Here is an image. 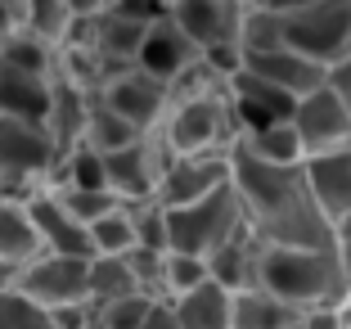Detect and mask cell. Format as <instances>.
I'll return each instance as SVG.
<instances>
[{
  "instance_id": "cell-1",
  "label": "cell",
  "mask_w": 351,
  "mask_h": 329,
  "mask_svg": "<svg viewBox=\"0 0 351 329\" xmlns=\"http://www.w3.org/2000/svg\"><path fill=\"white\" fill-rule=\"evenodd\" d=\"M230 163H234V190L243 198L248 226L270 248H333L338 244V226L324 216V207L311 194L306 167L261 163V158L248 154L243 135H239Z\"/></svg>"
},
{
  "instance_id": "cell-2",
  "label": "cell",
  "mask_w": 351,
  "mask_h": 329,
  "mask_svg": "<svg viewBox=\"0 0 351 329\" xmlns=\"http://www.w3.org/2000/svg\"><path fill=\"white\" fill-rule=\"evenodd\" d=\"M261 288L293 302L298 311L347 307L351 302V275H347L338 244L333 248H270L266 244Z\"/></svg>"
},
{
  "instance_id": "cell-3",
  "label": "cell",
  "mask_w": 351,
  "mask_h": 329,
  "mask_svg": "<svg viewBox=\"0 0 351 329\" xmlns=\"http://www.w3.org/2000/svg\"><path fill=\"white\" fill-rule=\"evenodd\" d=\"M239 135H243V126H239V113H234L230 91L171 104V113H167V122H162V140L171 144L176 158L234 154Z\"/></svg>"
},
{
  "instance_id": "cell-4",
  "label": "cell",
  "mask_w": 351,
  "mask_h": 329,
  "mask_svg": "<svg viewBox=\"0 0 351 329\" xmlns=\"http://www.w3.org/2000/svg\"><path fill=\"white\" fill-rule=\"evenodd\" d=\"M248 212H243V198H239L234 181L226 190H217L203 203L189 207H167V230H171V253H194V258H212L221 244L243 230Z\"/></svg>"
},
{
  "instance_id": "cell-5",
  "label": "cell",
  "mask_w": 351,
  "mask_h": 329,
  "mask_svg": "<svg viewBox=\"0 0 351 329\" xmlns=\"http://www.w3.org/2000/svg\"><path fill=\"white\" fill-rule=\"evenodd\" d=\"M284 45L306 54L320 68L351 59V0H315L298 14H284Z\"/></svg>"
},
{
  "instance_id": "cell-6",
  "label": "cell",
  "mask_w": 351,
  "mask_h": 329,
  "mask_svg": "<svg viewBox=\"0 0 351 329\" xmlns=\"http://www.w3.org/2000/svg\"><path fill=\"white\" fill-rule=\"evenodd\" d=\"M14 293H23L27 302L54 311L73 307V302H90V258H59V253H41L36 262L19 271Z\"/></svg>"
},
{
  "instance_id": "cell-7",
  "label": "cell",
  "mask_w": 351,
  "mask_h": 329,
  "mask_svg": "<svg viewBox=\"0 0 351 329\" xmlns=\"http://www.w3.org/2000/svg\"><path fill=\"white\" fill-rule=\"evenodd\" d=\"M108 163V190H113L122 203H140V198H158L167 167L176 163L171 144L162 140V131L135 140L131 149H117V154L104 158Z\"/></svg>"
},
{
  "instance_id": "cell-8",
  "label": "cell",
  "mask_w": 351,
  "mask_h": 329,
  "mask_svg": "<svg viewBox=\"0 0 351 329\" xmlns=\"http://www.w3.org/2000/svg\"><path fill=\"white\" fill-rule=\"evenodd\" d=\"M248 0H171V23L198 45V54L221 45H243Z\"/></svg>"
},
{
  "instance_id": "cell-9",
  "label": "cell",
  "mask_w": 351,
  "mask_h": 329,
  "mask_svg": "<svg viewBox=\"0 0 351 329\" xmlns=\"http://www.w3.org/2000/svg\"><path fill=\"white\" fill-rule=\"evenodd\" d=\"M99 100L113 109V113H122L126 122L135 126V131H145V135H154V131H162V122H167V113H171V91H167L158 77H149V72H140V68H126V72H117L113 82L99 91Z\"/></svg>"
},
{
  "instance_id": "cell-10",
  "label": "cell",
  "mask_w": 351,
  "mask_h": 329,
  "mask_svg": "<svg viewBox=\"0 0 351 329\" xmlns=\"http://www.w3.org/2000/svg\"><path fill=\"white\" fill-rule=\"evenodd\" d=\"M234 181V163L230 154H198V158H176L167 167L162 185H158V203L162 207H189L212 198Z\"/></svg>"
},
{
  "instance_id": "cell-11",
  "label": "cell",
  "mask_w": 351,
  "mask_h": 329,
  "mask_svg": "<svg viewBox=\"0 0 351 329\" xmlns=\"http://www.w3.org/2000/svg\"><path fill=\"white\" fill-rule=\"evenodd\" d=\"M293 126H298L302 144H306V158L351 149V113H347V104H342L329 86L315 91V95H306V100H298Z\"/></svg>"
},
{
  "instance_id": "cell-12",
  "label": "cell",
  "mask_w": 351,
  "mask_h": 329,
  "mask_svg": "<svg viewBox=\"0 0 351 329\" xmlns=\"http://www.w3.org/2000/svg\"><path fill=\"white\" fill-rule=\"evenodd\" d=\"M0 167H5V172H19V176L50 181V172L59 167V144L45 131V122L0 117Z\"/></svg>"
},
{
  "instance_id": "cell-13",
  "label": "cell",
  "mask_w": 351,
  "mask_h": 329,
  "mask_svg": "<svg viewBox=\"0 0 351 329\" xmlns=\"http://www.w3.org/2000/svg\"><path fill=\"white\" fill-rule=\"evenodd\" d=\"M230 100H234L243 135L266 131V126H279V122H293V113H298V100H293L289 91L270 86L266 77H257V72H248V68L239 72V77H230Z\"/></svg>"
},
{
  "instance_id": "cell-14",
  "label": "cell",
  "mask_w": 351,
  "mask_h": 329,
  "mask_svg": "<svg viewBox=\"0 0 351 329\" xmlns=\"http://www.w3.org/2000/svg\"><path fill=\"white\" fill-rule=\"evenodd\" d=\"M32 212V226L41 235L45 253H59V258H95V244H90V226H82L68 207L59 203V194H36L27 203Z\"/></svg>"
},
{
  "instance_id": "cell-15",
  "label": "cell",
  "mask_w": 351,
  "mask_h": 329,
  "mask_svg": "<svg viewBox=\"0 0 351 329\" xmlns=\"http://www.w3.org/2000/svg\"><path fill=\"white\" fill-rule=\"evenodd\" d=\"M243 68L257 72V77H266L270 86H279V91H289L293 100H306V95L324 91L329 86V68H320V63H311L306 54L298 50H270V54H243Z\"/></svg>"
},
{
  "instance_id": "cell-16",
  "label": "cell",
  "mask_w": 351,
  "mask_h": 329,
  "mask_svg": "<svg viewBox=\"0 0 351 329\" xmlns=\"http://www.w3.org/2000/svg\"><path fill=\"white\" fill-rule=\"evenodd\" d=\"M261 258H266V239L243 221V230L230 244H221L207 258V266H212V280L226 284L230 293H248V288H261Z\"/></svg>"
},
{
  "instance_id": "cell-17",
  "label": "cell",
  "mask_w": 351,
  "mask_h": 329,
  "mask_svg": "<svg viewBox=\"0 0 351 329\" xmlns=\"http://www.w3.org/2000/svg\"><path fill=\"white\" fill-rule=\"evenodd\" d=\"M194 59H198V45L189 41L171 19H162V23H154V27L145 32V45H140V54H135V68L149 72V77H158L162 86H171Z\"/></svg>"
},
{
  "instance_id": "cell-18",
  "label": "cell",
  "mask_w": 351,
  "mask_h": 329,
  "mask_svg": "<svg viewBox=\"0 0 351 329\" xmlns=\"http://www.w3.org/2000/svg\"><path fill=\"white\" fill-rule=\"evenodd\" d=\"M306 181H311L315 203L324 207V216L333 226H347L351 221V149L306 158Z\"/></svg>"
},
{
  "instance_id": "cell-19",
  "label": "cell",
  "mask_w": 351,
  "mask_h": 329,
  "mask_svg": "<svg viewBox=\"0 0 351 329\" xmlns=\"http://www.w3.org/2000/svg\"><path fill=\"white\" fill-rule=\"evenodd\" d=\"M50 95H54V77H41V72H27V68H19V63L0 59V117L45 122Z\"/></svg>"
},
{
  "instance_id": "cell-20",
  "label": "cell",
  "mask_w": 351,
  "mask_h": 329,
  "mask_svg": "<svg viewBox=\"0 0 351 329\" xmlns=\"http://www.w3.org/2000/svg\"><path fill=\"white\" fill-rule=\"evenodd\" d=\"M90 104L95 95L82 86L54 77V95H50V113H45V131L59 144V158L73 154L77 144H86V122H90Z\"/></svg>"
},
{
  "instance_id": "cell-21",
  "label": "cell",
  "mask_w": 351,
  "mask_h": 329,
  "mask_svg": "<svg viewBox=\"0 0 351 329\" xmlns=\"http://www.w3.org/2000/svg\"><path fill=\"white\" fill-rule=\"evenodd\" d=\"M171 311L180 320V329H234V293L217 280H207L194 293L176 298Z\"/></svg>"
},
{
  "instance_id": "cell-22",
  "label": "cell",
  "mask_w": 351,
  "mask_h": 329,
  "mask_svg": "<svg viewBox=\"0 0 351 329\" xmlns=\"http://www.w3.org/2000/svg\"><path fill=\"white\" fill-rule=\"evenodd\" d=\"M145 23H131L122 19L117 10H104L99 19H90V36H95V50L104 54V59L113 63L117 72L135 68V54H140V45H145Z\"/></svg>"
},
{
  "instance_id": "cell-23",
  "label": "cell",
  "mask_w": 351,
  "mask_h": 329,
  "mask_svg": "<svg viewBox=\"0 0 351 329\" xmlns=\"http://www.w3.org/2000/svg\"><path fill=\"white\" fill-rule=\"evenodd\" d=\"M302 316L293 302L275 298L266 288H248L234 293V329H302Z\"/></svg>"
},
{
  "instance_id": "cell-24",
  "label": "cell",
  "mask_w": 351,
  "mask_h": 329,
  "mask_svg": "<svg viewBox=\"0 0 351 329\" xmlns=\"http://www.w3.org/2000/svg\"><path fill=\"white\" fill-rule=\"evenodd\" d=\"M45 248H41V235L32 226V212L27 203H14V198H0V258L14 262V266H27L36 262Z\"/></svg>"
},
{
  "instance_id": "cell-25",
  "label": "cell",
  "mask_w": 351,
  "mask_h": 329,
  "mask_svg": "<svg viewBox=\"0 0 351 329\" xmlns=\"http://www.w3.org/2000/svg\"><path fill=\"white\" fill-rule=\"evenodd\" d=\"M243 144H248L252 158H261V163H270V167H306V144H302V135H298L293 122L252 131V135H243Z\"/></svg>"
},
{
  "instance_id": "cell-26",
  "label": "cell",
  "mask_w": 351,
  "mask_h": 329,
  "mask_svg": "<svg viewBox=\"0 0 351 329\" xmlns=\"http://www.w3.org/2000/svg\"><path fill=\"white\" fill-rule=\"evenodd\" d=\"M135 140H145V131H135L122 113H113V109L95 95L90 122H86V144H90V149H99V154L108 158V154H117V149H131Z\"/></svg>"
},
{
  "instance_id": "cell-27",
  "label": "cell",
  "mask_w": 351,
  "mask_h": 329,
  "mask_svg": "<svg viewBox=\"0 0 351 329\" xmlns=\"http://www.w3.org/2000/svg\"><path fill=\"white\" fill-rule=\"evenodd\" d=\"M126 293H145L135 280L126 258H90V307H108V302L126 298Z\"/></svg>"
},
{
  "instance_id": "cell-28",
  "label": "cell",
  "mask_w": 351,
  "mask_h": 329,
  "mask_svg": "<svg viewBox=\"0 0 351 329\" xmlns=\"http://www.w3.org/2000/svg\"><path fill=\"white\" fill-rule=\"evenodd\" d=\"M77 19L63 0H27V14H23V32L41 36L50 50H63V41L73 36Z\"/></svg>"
},
{
  "instance_id": "cell-29",
  "label": "cell",
  "mask_w": 351,
  "mask_h": 329,
  "mask_svg": "<svg viewBox=\"0 0 351 329\" xmlns=\"http://www.w3.org/2000/svg\"><path fill=\"white\" fill-rule=\"evenodd\" d=\"M90 244H95V258H126L131 248H140L131 212H126V207H117V212L99 216V221L90 226Z\"/></svg>"
},
{
  "instance_id": "cell-30",
  "label": "cell",
  "mask_w": 351,
  "mask_h": 329,
  "mask_svg": "<svg viewBox=\"0 0 351 329\" xmlns=\"http://www.w3.org/2000/svg\"><path fill=\"white\" fill-rule=\"evenodd\" d=\"M270 50H284V14L248 5V19H243V54H270Z\"/></svg>"
},
{
  "instance_id": "cell-31",
  "label": "cell",
  "mask_w": 351,
  "mask_h": 329,
  "mask_svg": "<svg viewBox=\"0 0 351 329\" xmlns=\"http://www.w3.org/2000/svg\"><path fill=\"white\" fill-rule=\"evenodd\" d=\"M135 221V239L140 248H171V230H167V207L158 198H140V203H122Z\"/></svg>"
},
{
  "instance_id": "cell-32",
  "label": "cell",
  "mask_w": 351,
  "mask_h": 329,
  "mask_svg": "<svg viewBox=\"0 0 351 329\" xmlns=\"http://www.w3.org/2000/svg\"><path fill=\"white\" fill-rule=\"evenodd\" d=\"M212 280V266L207 258H194V253H167V302L194 293L198 284Z\"/></svg>"
},
{
  "instance_id": "cell-33",
  "label": "cell",
  "mask_w": 351,
  "mask_h": 329,
  "mask_svg": "<svg viewBox=\"0 0 351 329\" xmlns=\"http://www.w3.org/2000/svg\"><path fill=\"white\" fill-rule=\"evenodd\" d=\"M50 194H59V203L68 207L82 226H95L99 216H108V212L122 207V198H117L113 190H50Z\"/></svg>"
},
{
  "instance_id": "cell-34",
  "label": "cell",
  "mask_w": 351,
  "mask_h": 329,
  "mask_svg": "<svg viewBox=\"0 0 351 329\" xmlns=\"http://www.w3.org/2000/svg\"><path fill=\"white\" fill-rule=\"evenodd\" d=\"M158 307H162V302L149 298V293H126V298H117V302H108V307H99L95 316H99L108 329H145L149 316H154Z\"/></svg>"
},
{
  "instance_id": "cell-35",
  "label": "cell",
  "mask_w": 351,
  "mask_h": 329,
  "mask_svg": "<svg viewBox=\"0 0 351 329\" xmlns=\"http://www.w3.org/2000/svg\"><path fill=\"white\" fill-rule=\"evenodd\" d=\"M0 329H54V320H50L45 307H36V302H27L23 293L5 288V293H0Z\"/></svg>"
},
{
  "instance_id": "cell-36",
  "label": "cell",
  "mask_w": 351,
  "mask_h": 329,
  "mask_svg": "<svg viewBox=\"0 0 351 329\" xmlns=\"http://www.w3.org/2000/svg\"><path fill=\"white\" fill-rule=\"evenodd\" d=\"M122 19L131 23H145V27H154V23L171 19V0H122V5H113Z\"/></svg>"
},
{
  "instance_id": "cell-37",
  "label": "cell",
  "mask_w": 351,
  "mask_h": 329,
  "mask_svg": "<svg viewBox=\"0 0 351 329\" xmlns=\"http://www.w3.org/2000/svg\"><path fill=\"white\" fill-rule=\"evenodd\" d=\"M50 320H54V329H86L95 320V307L90 302H73V307H54L50 311Z\"/></svg>"
},
{
  "instance_id": "cell-38",
  "label": "cell",
  "mask_w": 351,
  "mask_h": 329,
  "mask_svg": "<svg viewBox=\"0 0 351 329\" xmlns=\"http://www.w3.org/2000/svg\"><path fill=\"white\" fill-rule=\"evenodd\" d=\"M302 329H347V307H320L302 316Z\"/></svg>"
},
{
  "instance_id": "cell-39",
  "label": "cell",
  "mask_w": 351,
  "mask_h": 329,
  "mask_svg": "<svg viewBox=\"0 0 351 329\" xmlns=\"http://www.w3.org/2000/svg\"><path fill=\"white\" fill-rule=\"evenodd\" d=\"M329 91L347 104V113H351V59L338 63V68H329Z\"/></svg>"
},
{
  "instance_id": "cell-40",
  "label": "cell",
  "mask_w": 351,
  "mask_h": 329,
  "mask_svg": "<svg viewBox=\"0 0 351 329\" xmlns=\"http://www.w3.org/2000/svg\"><path fill=\"white\" fill-rule=\"evenodd\" d=\"M63 5L73 10V19H99L108 10V0H63Z\"/></svg>"
},
{
  "instance_id": "cell-41",
  "label": "cell",
  "mask_w": 351,
  "mask_h": 329,
  "mask_svg": "<svg viewBox=\"0 0 351 329\" xmlns=\"http://www.w3.org/2000/svg\"><path fill=\"white\" fill-rule=\"evenodd\" d=\"M248 5H261V10H270V14H298V10H306V5H315V0H248Z\"/></svg>"
},
{
  "instance_id": "cell-42",
  "label": "cell",
  "mask_w": 351,
  "mask_h": 329,
  "mask_svg": "<svg viewBox=\"0 0 351 329\" xmlns=\"http://www.w3.org/2000/svg\"><path fill=\"white\" fill-rule=\"evenodd\" d=\"M145 329H180V320H176V311H171V302H162V307L149 316V325Z\"/></svg>"
},
{
  "instance_id": "cell-43",
  "label": "cell",
  "mask_w": 351,
  "mask_h": 329,
  "mask_svg": "<svg viewBox=\"0 0 351 329\" xmlns=\"http://www.w3.org/2000/svg\"><path fill=\"white\" fill-rule=\"evenodd\" d=\"M23 23H19V14L10 10V5H5V0H0V36H14V32H19Z\"/></svg>"
},
{
  "instance_id": "cell-44",
  "label": "cell",
  "mask_w": 351,
  "mask_h": 329,
  "mask_svg": "<svg viewBox=\"0 0 351 329\" xmlns=\"http://www.w3.org/2000/svg\"><path fill=\"white\" fill-rule=\"evenodd\" d=\"M338 253H342V262H347V275H351V221H347V226H338Z\"/></svg>"
},
{
  "instance_id": "cell-45",
  "label": "cell",
  "mask_w": 351,
  "mask_h": 329,
  "mask_svg": "<svg viewBox=\"0 0 351 329\" xmlns=\"http://www.w3.org/2000/svg\"><path fill=\"white\" fill-rule=\"evenodd\" d=\"M14 280H19V266L0 258V293H5V288H14Z\"/></svg>"
},
{
  "instance_id": "cell-46",
  "label": "cell",
  "mask_w": 351,
  "mask_h": 329,
  "mask_svg": "<svg viewBox=\"0 0 351 329\" xmlns=\"http://www.w3.org/2000/svg\"><path fill=\"white\" fill-rule=\"evenodd\" d=\"M5 5H10V10L19 14V23H23V14H27V0H5Z\"/></svg>"
},
{
  "instance_id": "cell-47",
  "label": "cell",
  "mask_w": 351,
  "mask_h": 329,
  "mask_svg": "<svg viewBox=\"0 0 351 329\" xmlns=\"http://www.w3.org/2000/svg\"><path fill=\"white\" fill-rule=\"evenodd\" d=\"M86 329H108V325H104V320H99V316H95V320H90V325H86Z\"/></svg>"
},
{
  "instance_id": "cell-48",
  "label": "cell",
  "mask_w": 351,
  "mask_h": 329,
  "mask_svg": "<svg viewBox=\"0 0 351 329\" xmlns=\"http://www.w3.org/2000/svg\"><path fill=\"white\" fill-rule=\"evenodd\" d=\"M113 5H122V0H108V10H113Z\"/></svg>"
},
{
  "instance_id": "cell-49",
  "label": "cell",
  "mask_w": 351,
  "mask_h": 329,
  "mask_svg": "<svg viewBox=\"0 0 351 329\" xmlns=\"http://www.w3.org/2000/svg\"><path fill=\"white\" fill-rule=\"evenodd\" d=\"M0 50H5V36H0Z\"/></svg>"
},
{
  "instance_id": "cell-50",
  "label": "cell",
  "mask_w": 351,
  "mask_h": 329,
  "mask_svg": "<svg viewBox=\"0 0 351 329\" xmlns=\"http://www.w3.org/2000/svg\"><path fill=\"white\" fill-rule=\"evenodd\" d=\"M0 172H5V167H0Z\"/></svg>"
}]
</instances>
